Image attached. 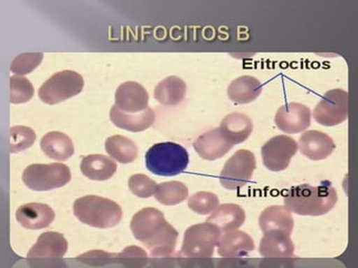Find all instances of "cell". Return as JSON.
<instances>
[{"instance_id":"6da1fadb","label":"cell","mask_w":358,"mask_h":268,"mask_svg":"<svg viewBox=\"0 0 358 268\" xmlns=\"http://www.w3.org/2000/svg\"><path fill=\"white\" fill-rule=\"evenodd\" d=\"M134 238L145 245L152 257H168L176 248L178 232L156 208H143L130 223Z\"/></svg>"},{"instance_id":"7a4b0ae2","label":"cell","mask_w":358,"mask_h":268,"mask_svg":"<svg viewBox=\"0 0 358 268\" xmlns=\"http://www.w3.org/2000/svg\"><path fill=\"white\" fill-rule=\"evenodd\" d=\"M338 195L333 184L324 181L319 186L303 184L290 188L285 193V207L299 216H324L337 204Z\"/></svg>"},{"instance_id":"3957f363","label":"cell","mask_w":358,"mask_h":268,"mask_svg":"<svg viewBox=\"0 0 358 268\" xmlns=\"http://www.w3.org/2000/svg\"><path fill=\"white\" fill-rule=\"evenodd\" d=\"M73 212L81 223L101 229L117 226L122 218L120 204L94 195L76 199L73 204Z\"/></svg>"},{"instance_id":"277c9868","label":"cell","mask_w":358,"mask_h":268,"mask_svg":"<svg viewBox=\"0 0 358 268\" xmlns=\"http://www.w3.org/2000/svg\"><path fill=\"white\" fill-rule=\"evenodd\" d=\"M188 165L189 154L178 143H156L145 154V167L156 176H177L184 172Z\"/></svg>"},{"instance_id":"5b68a950","label":"cell","mask_w":358,"mask_h":268,"mask_svg":"<svg viewBox=\"0 0 358 268\" xmlns=\"http://www.w3.org/2000/svg\"><path fill=\"white\" fill-rule=\"evenodd\" d=\"M221 232L218 227L210 221L190 226L185 232L182 254L192 260L212 258Z\"/></svg>"},{"instance_id":"8992f818","label":"cell","mask_w":358,"mask_h":268,"mask_svg":"<svg viewBox=\"0 0 358 268\" xmlns=\"http://www.w3.org/2000/svg\"><path fill=\"white\" fill-rule=\"evenodd\" d=\"M22 181L34 191H50L71 181V170L64 163L31 165L22 172Z\"/></svg>"},{"instance_id":"52a82bcc","label":"cell","mask_w":358,"mask_h":268,"mask_svg":"<svg viewBox=\"0 0 358 268\" xmlns=\"http://www.w3.org/2000/svg\"><path fill=\"white\" fill-rule=\"evenodd\" d=\"M83 87L84 80L78 73L70 70H62L50 76L39 87L38 96L44 103L53 105L80 94Z\"/></svg>"},{"instance_id":"ba28073f","label":"cell","mask_w":358,"mask_h":268,"mask_svg":"<svg viewBox=\"0 0 358 268\" xmlns=\"http://www.w3.org/2000/svg\"><path fill=\"white\" fill-rule=\"evenodd\" d=\"M257 167L253 152L246 149L238 150L222 169L220 182L225 189L236 190L251 181Z\"/></svg>"},{"instance_id":"9c48e42d","label":"cell","mask_w":358,"mask_h":268,"mask_svg":"<svg viewBox=\"0 0 358 268\" xmlns=\"http://www.w3.org/2000/svg\"><path fill=\"white\" fill-rule=\"evenodd\" d=\"M348 117V93L344 89H330L313 110V119L324 126H338Z\"/></svg>"},{"instance_id":"30bf717a","label":"cell","mask_w":358,"mask_h":268,"mask_svg":"<svg viewBox=\"0 0 358 268\" xmlns=\"http://www.w3.org/2000/svg\"><path fill=\"white\" fill-rule=\"evenodd\" d=\"M298 151V142L285 134L271 137L261 149L263 165L268 170L280 172L289 167Z\"/></svg>"},{"instance_id":"8fae6325","label":"cell","mask_w":358,"mask_h":268,"mask_svg":"<svg viewBox=\"0 0 358 268\" xmlns=\"http://www.w3.org/2000/svg\"><path fill=\"white\" fill-rule=\"evenodd\" d=\"M67 248L69 244L63 234L56 232H43L28 251L27 260L31 266L59 260L66 254Z\"/></svg>"},{"instance_id":"7c38bea8","label":"cell","mask_w":358,"mask_h":268,"mask_svg":"<svg viewBox=\"0 0 358 268\" xmlns=\"http://www.w3.org/2000/svg\"><path fill=\"white\" fill-rule=\"evenodd\" d=\"M274 122L285 133H300L311 124V110L305 104L290 102L278 110Z\"/></svg>"},{"instance_id":"4fadbf2b","label":"cell","mask_w":358,"mask_h":268,"mask_svg":"<svg viewBox=\"0 0 358 268\" xmlns=\"http://www.w3.org/2000/svg\"><path fill=\"white\" fill-rule=\"evenodd\" d=\"M115 98V105L126 113H139L149 107L148 92L137 82L121 84L117 87Z\"/></svg>"},{"instance_id":"5bb4252c","label":"cell","mask_w":358,"mask_h":268,"mask_svg":"<svg viewBox=\"0 0 358 268\" xmlns=\"http://www.w3.org/2000/svg\"><path fill=\"white\" fill-rule=\"evenodd\" d=\"M300 152L313 161H320L333 154L336 143L333 137L318 130L305 131L299 139Z\"/></svg>"},{"instance_id":"9a60e30c","label":"cell","mask_w":358,"mask_h":268,"mask_svg":"<svg viewBox=\"0 0 358 268\" xmlns=\"http://www.w3.org/2000/svg\"><path fill=\"white\" fill-rule=\"evenodd\" d=\"M234 145L229 142L224 137L220 128H213L210 131L201 134L199 139L194 142V149L199 154L201 159L207 161H214L220 159L229 152Z\"/></svg>"},{"instance_id":"2e32d148","label":"cell","mask_w":358,"mask_h":268,"mask_svg":"<svg viewBox=\"0 0 358 268\" xmlns=\"http://www.w3.org/2000/svg\"><path fill=\"white\" fill-rule=\"evenodd\" d=\"M255 241L250 234L238 229L224 232L217 244V251L223 258H241L255 251Z\"/></svg>"},{"instance_id":"e0dca14e","label":"cell","mask_w":358,"mask_h":268,"mask_svg":"<svg viewBox=\"0 0 358 268\" xmlns=\"http://www.w3.org/2000/svg\"><path fill=\"white\" fill-rule=\"evenodd\" d=\"M16 219L24 228L38 230L46 228L53 223L55 212L48 204L29 202L17 209Z\"/></svg>"},{"instance_id":"ac0fdd59","label":"cell","mask_w":358,"mask_h":268,"mask_svg":"<svg viewBox=\"0 0 358 268\" xmlns=\"http://www.w3.org/2000/svg\"><path fill=\"white\" fill-rule=\"evenodd\" d=\"M291 234L283 232H264L260 241L259 253L268 260H288L294 254Z\"/></svg>"},{"instance_id":"d6986e66","label":"cell","mask_w":358,"mask_h":268,"mask_svg":"<svg viewBox=\"0 0 358 268\" xmlns=\"http://www.w3.org/2000/svg\"><path fill=\"white\" fill-rule=\"evenodd\" d=\"M110 120L117 128L126 131L143 132L152 126L156 114L150 107L139 113H126L113 105L110 111Z\"/></svg>"},{"instance_id":"ffe728a7","label":"cell","mask_w":358,"mask_h":268,"mask_svg":"<svg viewBox=\"0 0 358 268\" xmlns=\"http://www.w3.org/2000/svg\"><path fill=\"white\" fill-rule=\"evenodd\" d=\"M259 225L263 234L270 232H283L291 234L294 230V221L285 206L268 207L261 212L259 217Z\"/></svg>"},{"instance_id":"44dd1931","label":"cell","mask_w":358,"mask_h":268,"mask_svg":"<svg viewBox=\"0 0 358 268\" xmlns=\"http://www.w3.org/2000/svg\"><path fill=\"white\" fill-rule=\"evenodd\" d=\"M220 130L233 145L240 144L249 139L253 131V122L243 113H231L222 120Z\"/></svg>"},{"instance_id":"7402d4cb","label":"cell","mask_w":358,"mask_h":268,"mask_svg":"<svg viewBox=\"0 0 358 268\" xmlns=\"http://www.w3.org/2000/svg\"><path fill=\"white\" fill-rule=\"evenodd\" d=\"M81 172L93 181H106L117 172V165L103 154H90L81 161Z\"/></svg>"},{"instance_id":"603a6c76","label":"cell","mask_w":358,"mask_h":268,"mask_svg":"<svg viewBox=\"0 0 358 268\" xmlns=\"http://www.w3.org/2000/svg\"><path fill=\"white\" fill-rule=\"evenodd\" d=\"M245 211L240 204H218L215 210L210 212L207 221L214 223L221 232H229L240 228L245 221Z\"/></svg>"},{"instance_id":"cb8c5ba5","label":"cell","mask_w":358,"mask_h":268,"mask_svg":"<svg viewBox=\"0 0 358 268\" xmlns=\"http://www.w3.org/2000/svg\"><path fill=\"white\" fill-rule=\"evenodd\" d=\"M45 156L56 161H65L74 154V144L69 135L59 131L48 132L41 140Z\"/></svg>"},{"instance_id":"d4e9b609","label":"cell","mask_w":358,"mask_h":268,"mask_svg":"<svg viewBox=\"0 0 358 268\" xmlns=\"http://www.w3.org/2000/svg\"><path fill=\"white\" fill-rule=\"evenodd\" d=\"M262 83L253 76L243 75L235 78L227 87L229 98L235 103L248 104L257 100L262 93Z\"/></svg>"},{"instance_id":"484cf974","label":"cell","mask_w":358,"mask_h":268,"mask_svg":"<svg viewBox=\"0 0 358 268\" xmlns=\"http://www.w3.org/2000/svg\"><path fill=\"white\" fill-rule=\"evenodd\" d=\"M187 85L182 78L168 76L155 87V98L162 105H177L185 98Z\"/></svg>"},{"instance_id":"4316f807","label":"cell","mask_w":358,"mask_h":268,"mask_svg":"<svg viewBox=\"0 0 358 268\" xmlns=\"http://www.w3.org/2000/svg\"><path fill=\"white\" fill-rule=\"evenodd\" d=\"M106 150L111 158L122 165L131 163L137 159L138 147L132 140L122 135H113L106 139Z\"/></svg>"},{"instance_id":"83f0119b","label":"cell","mask_w":358,"mask_h":268,"mask_svg":"<svg viewBox=\"0 0 358 268\" xmlns=\"http://www.w3.org/2000/svg\"><path fill=\"white\" fill-rule=\"evenodd\" d=\"M155 197L160 204L175 206L188 198V188L182 182H162L157 186Z\"/></svg>"},{"instance_id":"f1b7e54d","label":"cell","mask_w":358,"mask_h":268,"mask_svg":"<svg viewBox=\"0 0 358 268\" xmlns=\"http://www.w3.org/2000/svg\"><path fill=\"white\" fill-rule=\"evenodd\" d=\"M36 141V133L28 126H13L9 131V150L11 154L31 148Z\"/></svg>"},{"instance_id":"f546056e","label":"cell","mask_w":358,"mask_h":268,"mask_svg":"<svg viewBox=\"0 0 358 268\" xmlns=\"http://www.w3.org/2000/svg\"><path fill=\"white\" fill-rule=\"evenodd\" d=\"M220 204L217 195L208 191H199L190 195L188 199V208L199 215H210Z\"/></svg>"},{"instance_id":"4dcf8cb0","label":"cell","mask_w":358,"mask_h":268,"mask_svg":"<svg viewBox=\"0 0 358 268\" xmlns=\"http://www.w3.org/2000/svg\"><path fill=\"white\" fill-rule=\"evenodd\" d=\"M33 84L28 78L22 76L14 75L10 77V103H26L31 100L34 96Z\"/></svg>"},{"instance_id":"1f68e13d","label":"cell","mask_w":358,"mask_h":268,"mask_svg":"<svg viewBox=\"0 0 358 268\" xmlns=\"http://www.w3.org/2000/svg\"><path fill=\"white\" fill-rule=\"evenodd\" d=\"M43 57V53L20 54L11 61L10 70L18 76L29 74L42 63Z\"/></svg>"},{"instance_id":"d6a6232c","label":"cell","mask_w":358,"mask_h":268,"mask_svg":"<svg viewBox=\"0 0 358 268\" xmlns=\"http://www.w3.org/2000/svg\"><path fill=\"white\" fill-rule=\"evenodd\" d=\"M128 186L134 195H137L139 198H149L156 193L158 184L145 174L138 173L129 178Z\"/></svg>"},{"instance_id":"836d02e7","label":"cell","mask_w":358,"mask_h":268,"mask_svg":"<svg viewBox=\"0 0 358 268\" xmlns=\"http://www.w3.org/2000/svg\"><path fill=\"white\" fill-rule=\"evenodd\" d=\"M115 262L126 267H141L148 262L147 253L138 246H129L122 253L115 255Z\"/></svg>"},{"instance_id":"e575fe53","label":"cell","mask_w":358,"mask_h":268,"mask_svg":"<svg viewBox=\"0 0 358 268\" xmlns=\"http://www.w3.org/2000/svg\"><path fill=\"white\" fill-rule=\"evenodd\" d=\"M76 260L87 265L103 266L115 260V255L108 254L103 251H92L76 257Z\"/></svg>"}]
</instances>
